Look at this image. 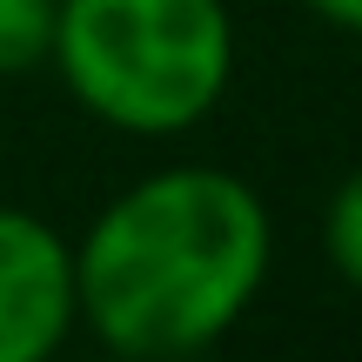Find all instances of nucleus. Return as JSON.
Masks as SVG:
<instances>
[{
    "label": "nucleus",
    "instance_id": "1",
    "mask_svg": "<svg viewBox=\"0 0 362 362\" xmlns=\"http://www.w3.org/2000/svg\"><path fill=\"white\" fill-rule=\"evenodd\" d=\"M269 208L215 161H175L121 188L74 242V302L121 362L215 349L269 282Z\"/></svg>",
    "mask_w": 362,
    "mask_h": 362
},
{
    "label": "nucleus",
    "instance_id": "2",
    "mask_svg": "<svg viewBox=\"0 0 362 362\" xmlns=\"http://www.w3.org/2000/svg\"><path fill=\"white\" fill-rule=\"evenodd\" d=\"M47 61L94 121L168 141L228 101L235 13L228 0H61Z\"/></svg>",
    "mask_w": 362,
    "mask_h": 362
},
{
    "label": "nucleus",
    "instance_id": "3",
    "mask_svg": "<svg viewBox=\"0 0 362 362\" xmlns=\"http://www.w3.org/2000/svg\"><path fill=\"white\" fill-rule=\"evenodd\" d=\"M74 322V242L27 208H0V362H54Z\"/></svg>",
    "mask_w": 362,
    "mask_h": 362
},
{
    "label": "nucleus",
    "instance_id": "4",
    "mask_svg": "<svg viewBox=\"0 0 362 362\" xmlns=\"http://www.w3.org/2000/svg\"><path fill=\"white\" fill-rule=\"evenodd\" d=\"M54 7H61V0H0V81L47 67Z\"/></svg>",
    "mask_w": 362,
    "mask_h": 362
},
{
    "label": "nucleus",
    "instance_id": "5",
    "mask_svg": "<svg viewBox=\"0 0 362 362\" xmlns=\"http://www.w3.org/2000/svg\"><path fill=\"white\" fill-rule=\"evenodd\" d=\"M322 255L362 296V168L342 181V188L329 194V208H322Z\"/></svg>",
    "mask_w": 362,
    "mask_h": 362
},
{
    "label": "nucleus",
    "instance_id": "6",
    "mask_svg": "<svg viewBox=\"0 0 362 362\" xmlns=\"http://www.w3.org/2000/svg\"><path fill=\"white\" fill-rule=\"evenodd\" d=\"M302 7H309L322 27H336V34L362 40V0H302Z\"/></svg>",
    "mask_w": 362,
    "mask_h": 362
},
{
    "label": "nucleus",
    "instance_id": "7",
    "mask_svg": "<svg viewBox=\"0 0 362 362\" xmlns=\"http://www.w3.org/2000/svg\"><path fill=\"white\" fill-rule=\"evenodd\" d=\"M101 362H121V356H101Z\"/></svg>",
    "mask_w": 362,
    "mask_h": 362
}]
</instances>
